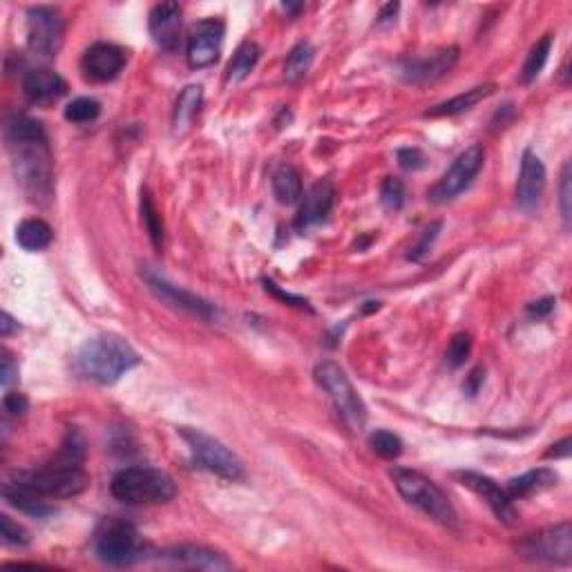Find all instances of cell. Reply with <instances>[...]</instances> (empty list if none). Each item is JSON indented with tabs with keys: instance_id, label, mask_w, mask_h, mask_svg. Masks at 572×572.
I'll use <instances>...</instances> for the list:
<instances>
[{
	"instance_id": "obj_1",
	"label": "cell",
	"mask_w": 572,
	"mask_h": 572,
	"mask_svg": "<svg viewBox=\"0 0 572 572\" xmlns=\"http://www.w3.org/2000/svg\"><path fill=\"white\" fill-rule=\"evenodd\" d=\"M139 364V354L128 340L114 333H101L83 342L74 360L80 378L99 385H114L126 371Z\"/></svg>"
},
{
	"instance_id": "obj_2",
	"label": "cell",
	"mask_w": 572,
	"mask_h": 572,
	"mask_svg": "<svg viewBox=\"0 0 572 572\" xmlns=\"http://www.w3.org/2000/svg\"><path fill=\"white\" fill-rule=\"evenodd\" d=\"M114 499L130 506H159L175 499L177 485L166 472L155 468H126L110 483Z\"/></svg>"
},
{
	"instance_id": "obj_3",
	"label": "cell",
	"mask_w": 572,
	"mask_h": 572,
	"mask_svg": "<svg viewBox=\"0 0 572 572\" xmlns=\"http://www.w3.org/2000/svg\"><path fill=\"white\" fill-rule=\"evenodd\" d=\"M392 478L396 490L407 503H412L414 507L425 512L430 519L439 521L440 525H447V528L459 525V515H456L454 506L449 503V499L445 497L443 490L434 481L423 477L421 472L405 468H393Z\"/></svg>"
},
{
	"instance_id": "obj_4",
	"label": "cell",
	"mask_w": 572,
	"mask_h": 572,
	"mask_svg": "<svg viewBox=\"0 0 572 572\" xmlns=\"http://www.w3.org/2000/svg\"><path fill=\"white\" fill-rule=\"evenodd\" d=\"M7 146L20 188L32 199H48L52 194V156L48 141H11Z\"/></svg>"
},
{
	"instance_id": "obj_5",
	"label": "cell",
	"mask_w": 572,
	"mask_h": 572,
	"mask_svg": "<svg viewBox=\"0 0 572 572\" xmlns=\"http://www.w3.org/2000/svg\"><path fill=\"white\" fill-rule=\"evenodd\" d=\"M11 483L41 499H70L83 492L90 478L80 469V465H63L52 461L48 468L36 472L16 474Z\"/></svg>"
},
{
	"instance_id": "obj_6",
	"label": "cell",
	"mask_w": 572,
	"mask_h": 572,
	"mask_svg": "<svg viewBox=\"0 0 572 572\" xmlns=\"http://www.w3.org/2000/svg\"><path fill=\"white\" fill-rule=\"evenodd\" d=\"M316 380L332 396L345 425L351 431H362L364 425H367V407H364L362 398L358 396V392L354 389L351 380L347 378L340 364L332 362V360L320 362L316 367Z\"/></svg>"
},
{
	"instance_id": "obj_7",
	"label": "cell",
	"mask_w": 572,
	"mask_h": 572,
	"mask_svg": "<svg viewBox=\"0 0 572 572\" xmlns=\"http://www.w3.org/2000/svg\"><path fill=\"white\" fill-rule=\"evenodd\" d=\"M96 554L112 566H128L141 554L139 532L130 521L110 516L101 521L95 535Z\"/></svg>"
},
{
	"instance_id": "obj_8",
	"label": "cell",
	"mask_w": 572,
	"mask_h": 572,
	"mask_svg": "<svg viewBox=\"0 0 572 572\" xmlns=\"http://www.w3.org/2000/svg\"><path fill=\"white\" fill-rule=\"evenodd\" d=\"M179 431L181 439L188 443L194 461L202 463V468L210 469L213 474L228 478V481H241V478H244L241 461L233 454L226 445L219 443L213 436L203 434L202 430H193V427H181Z\"/></svg>"
},
{
	"instance_id": "obj_9",
	"label": "cell",
	"mask_w": 572,
	"mask_h": 572,
	"mask_svg": "<svg viewBox=\"0 0 572 572\" xmlns=\"http://www.w3.org/2000/svg\"><path fill=\"white\" fill-rule=\"evenodd\" d=\"M65 23L61 11L48 5L32 7L27 11V45L36 57L54 58L63 48Z\"/></svg>"
},
{
	"instance_id": "obj_10",
	"label": "cell",
	"mask_w": 572,
	"mask_h": 572,
	"mask_svg": "<svg viewBox=\"0 0 572 572\" xmlns=\"http://www.w3.org/2000/svg\"><path fill=\"white\" fill-rule=\"evenodd\" d=\"M521 557L530 561L568 563L572 561V528L570 523H559L554 528L541 530L537 535H528L516 545Z\"/></svg>"
},
{
	"instance_id": "obj_11",
	"label": "cell",
	"mask_w": 572,
	"mask_h": 572,
	"mask_svg": "<svg viewBox=\"0 0 572 572\" xmlns=\"http://www.w3.org/2000/svg\"><path fill=\"white\" fill-rule=\"evenodd\" d=\"M483 164H485V150H483V146H478V143L461 152V155L456 156L454 164H452V168L440 177L439 184L431 186L430 190L431 202L445 203V202H452L454 197H459V194L472 184V179L478 175Z\"/></svg>"
},
{
	"instance_id": "obj_12",
	"label": "cell",
	"mask_w": 572,
	"mask_h": 572,
	"mask_svg": "<svg viewBox=\"0 0 572 572\" xmlns=\"http://www.w3.org/2000/svg\"><path fill=\"white\" fill-rule=\"evenodd\" d=\"M224 32H226V27L217 19L199 20L190 27L188 50H186L190 67L199 70V67H209L217 61L219 52H222Z\"/></svg>"
},
{
	"instance_id": "obj_13",
	"label": "cell",
	"mask_w": 572,
	"mask_h": 572,
	"mask_svg": "<svg viewBox=\"0 0 572 572\" xmlns=\"http://www.w3.org/2000/svg\"><path fill=\"white\" fill-rule=\"evenodd\" d=\"M456 58H459V50L447 48L440 52L431 54V57L421 58H405L398 63V76L407 83L414 86H423V83H431V80L440 79L454 67Z\"/></svg>"
},
{
	"instance_id": "obj_14",
	"label": "cell",
	"mask_w": 572,
	"mask_h": 572,
	"mask_svg": "<svg viewBox=\"0 0 572 572\" xmlns=\"http://www.w3.org/2000/svg\"><path fill=\"white\" fill-rule=\"evenodd\" d=\"M141 278L146 279L148 289L152 291V294L156 295L159 300H164V302L172 304V307L177 309H184V311H190L194 313V316H202V317H213L215 316V307L210 302H206V300H202L199 295L190 294V291L186 289H179V286H175V284L168 282L164 275L155 273V271L146 269L141 273Z\"/></svg>"
},
{
	"instance_id": "obj_15",
	"label": "cell",
	"mask_w": 572,
	"mask_h": 572,
	"mask_svg": "<svg viewBox=\"0 0 572 572\" xmlns=\"http://www.w3.org/2000/svg\"><path fill=\"white\" fill-rule=\"evenodd\" d=\"M463 485H468L472 492H477L483 501L490 506V510L494 512L499 521L512 525L516 521V510L512 499L507 497V492L501 485H497V481H492L490 477H483L478 472H461L459 474Z\"/></svg>"
},
{
	"instance_id": "obj_16",
	"label": "cell",
	"mask_w": 572,
	"mask_h": 572,
	"mask_svg": "<svg viewBox=\"0 0 572 572\" xmlns=\"http://www.w3.org/2000/svg\"><path fill=\"white\" fill-rule=\"evenodd\" d=\"M336 199V188L329 179H320L304 193L302 203H300L298 217H295V228L300 233L309 231L311 226L320 224L329 215Z\"/></svg>"
},
{
	"instance_id": "obj_17",
	"label": "cell",
	"mask_w": 572,
	"mask_h": 572,
	"mask_svg": "<svg viewBox=\"0 0 572 572\" xmlns=\"http://www.w3.org/2000/svg\"><path fill=\"white\" fill-rule=\"evenodd\" d=\"M161 559L171 566L188 568V570H231L233 563L224 557L222 553L203 545H177V548L166 550Z\"/></svg>"
},
{
	"instance_id": "obj_18",
	"label": "cell",
	"mask_w": 572,
	"mask_h": 572,
	"mask_svg": "<svg viewBox=\"0 0 572 572\" xmlns=\"http://www.w3.org/2000/svg\"><path fill=\"white\" fill-rule=\"evenodd\" d=\"M545 190V168L535 152L525 150L521 161V175L516 184V202L521 209L532 210L541 202Z\"/></svg>"
},
{
	"instance_id": "obj_19",
	"label": "cell",
	"mask_w": 572,
	"mask_h": 572,
	"mask_svg": "<svg viewBox=\"0 0 572 572\" xmlns=\"http://www.w3.org/2000/svg\"><path fill=\"white\" fill-rule=\"evenodd\" d=\"M126 54L110 43H96L83 57V72L88 79L96 80V83H105L118 76V72L124 70Z\"/></svg>"
},
{
	"instance_id": "obj_20",
	"label": "cell",
	"mask_w": 572,
	"mask_h": 572,
	"mask_svg": "<svg viewBox=\"0 0 572 572\" xmlns=\"http://www.w3.org/2000/svg\"><path fill=\"white\" fill-rule=\"evenodd\" d=\"M181 32V7L177 3H161L150 11V34L164 50H175Z\"/></svg>"
},
{
	"instance_id": "obj_21",
	"label": "cell",
	"mask_w": 572,
	"mask_h": 572,
	"mask_svg": "<svg viewBox=\"0 0 572 572\" xmlns=\"http://www.w3.org/2000/svg\"><path fill=\"white\" fill-rule=\"evenodd\" d=\"M23 92L32 103H52L67 92V83L52 70H29L23 79Z\"/></svg>"
},
{
	"instance_id": "obj_22",
	"label": "cell",
	"mask_w": 572,
	"mask_h": 572,
	"mask_svg": "<svg viewBox=\"0 0 572 572\" xmlns=\"http://www.w3.org/2000/svg\"><path fill=\"white\" fill-rule=\"evenodd\" d=\"M557 481H559V477L553 472V469H548V468L530 469V472L512 478V481L507 483L506 492H507V497L515 501V499H525V497H532V494L544 492V490H548V487L557 485Z\"/></svg>"
},
{
	"instance_id": "obj_23",
	"label": "cell",
	"mask_w": 572,
	"mask_h": 572,
	"mask_svg": "<svg viewBox=\"0 0 572 572\" xmlns=\"http://www.w3.org/2000/svg\"><path fill=\"white\" fill-rule=\"evenodd\" d=\"M273 194L279 203H284V206L298 203L300 199H302V179H300V172L295 171L294 166L282 164V166L275 168Z\"/></svg>"
},
{
	"instance_id": "obj_24",
	"label": "cell",
	"mask_w": 572,
	"mask_h": 572,
	"mask_svg": "<svg viewBox=\"0 0 572 572\" xmlns=\"http://www.w3.org/2000/svg\"><path fill=\"white\" fill-rule=\"evenodd\" d=\"M492 92H494L492 83L472 88V90L463 92V95L454 96V99H449V101H445V103L436 105L434 110L425 112V117H454V114L468 112V110H472L474 105L481 103L483 99H487V96L492 95Z\"/></svg>"
},
{
	"instance_id": "obj_25",
	"label": "cell",
	"mask_w": 572,
	"mask_h": 572,
	"mask_svg": "<svg viewBox=\"0 0 572 572\" xmlns=\"http://www.w3.org/2000/svg\"><path fill=\"white\" fill-rule=\"evenodd\" d=\"M52 228H50L48 222L43 219H25V222L19 224L16 228V241L25 251H43L52 244Z\"/></svg>"
},
{
	"instance_id": "obj_26",
	"label": "cell",
	"mask_w": 572,
	"mask_h": 572,
	"mask_svg": "<svg viewBox=\"0 0 572 572\" xmlns=\"http://www.w3.org/2000/svg\"><path fill=\"white\" fill-rule=\"evenodd\" d=\"M257 61H260V48H257L255 43H251V41L241 43L240 48H237L233 61L228 63V70H226L228 83H240V80L247 79V76L255 70Z\"/></svg>"
},
{
	"instance_id": "obj_27",
	"label": "cell",
	"mask_w": 572,
	"mask_h": 572,
	"mask_svg": "<svg viewBox=\"0 0 572 572\" xmlns=\"http://www.w3.org/2000/svg\"><path fill=\"white\" fill-rule=\"evenodd\" d=\"M203 92L199 86H188L177 99L175 108V133H186L190 128V124L194 121L199 112V105H202Z\"/></svg>"
},
{
	"instance_id": "obj_28",
	"label": "cell",
	"mask_w": 572,
	"mask_h": 572,
	"mask_svg": "<svg viewBox=\"0 0 572 572\" xmlns=\"http://www.w3.org/2000/svg\"><path fill=\"white\" fill-rule=\"evenodd\" d=\"M7 143L11 141H48V134L41 121L25 114H16L7 121Z\"/></svg>"
},
{
	"instance_id": "obj_29",
	"label": "cell",
	"mask_w": 572,
	"mask_h": 572,
	"mask_svg": "<svg viewBox=\"0 0 572 572\" xmlns=\"http://www.w3.org/2000/svg\"><path fill=\"white\" fill-rule=\"evenodd\" d=\"M313 48L311 43H298L294 50H291L289 58H286V65H284V74H286V79L291 80V83H295V80L304 79L307 76V72L311 70V63H313Z\"/></svg>"
},
{
	"instance_id": "obj_30",
	"label": "cell",
	"mask_w": 572,
	"mask_h": 572,
	"mask_svg": "<svg viewBox=\"0 0 572 572\" xmlns=\"http://www.w3.org/2000/svg\"><path fill=\"white\" fill-rule=\"evenodd\" d=\"M550 48H553V36H550V34H545L541 41H537L535 48L530 50L528 61H525V65H523V74H521L523 83H532V80L539 76V72L544 70L545 61H548Z\"/></svg>"
},
{
	"instance_id": "obj_31",
	"label": "cell",
	"mask_w": 572,
	"mask_h": 572,
	"mask_svg": "<svg viewBox=\"0 0 572 572\" xmlns=\"http://www.w3.org/2000/svg\"><path fill=\"white\" fill-rule=\"evenodd\" d=\"M101 114V103L90 96H79L65 108V118L72 124H90Z\"/></svg>"
},
{
	"instance_id": "obj_32",
	"label": "cell",
	"mask_w": 572,
	"mask_h": 572,
	"mask_svg": "<svg viewBox=\"0 0 572 572\" xmlns=\"http://www.w3.org/2000/svg\"><path fill=\"white\" fill-rule=\"evenodd\" d=\"M370 445L380 459H387V461L398 459L402 452V440L387 430L374 431V434L370 436Z\"/></svg>"
},
{
	"instance_id": "obj_33",
	"label": "cell",
	"mask_w": 572,
	"mask_h": 572,
	"mask_svg": "<svg viewBox=\"0 0 572 572\" xmlns=\"http://www.w3.org/2000/svg\"><path fill=\"white\" fill-rule=\"evenodd\" d=\"M83 459H86V443H83V436L74 430L67 434L65 440H63L61 452H58L54 461L63 465H80L83 463Z\"/></svg>"
},
{
	"instance_id": "obj_34",
	"label": "cell",
	"mask_w": 572,
	"mask_h": 572,
	"mask_svg": "<svg viewBox=\"0 0 572 572\" xmlns=\"http://www.w3.org/2000/svg\"><path fill=\"white\" fill-rule=\"evenodd\" d=\"M141 217H143V224H146L148 228V235H150L152 244H155V248H161V244H164V224H161V217L159 213H156L155 203H152V199L148 197V193L141 194Z\"/></svg>"
},
{
	"instance_id": "obj_35",
	"label": "cell",
	"mask_w": 572,
	"mask_h": 572,
	"mask_svg": "<svg viewBox=\"0 0 572 572\" xmlns=\"http://www.w3.org/2000/svg\"><path fill=\"white\" fill-rule=\"evenodd\" d=\"M380 203L385 206V210L393 213V210H400L402 203H405V184L396 177H387L383 181V188H380Z\"/></svg>"
},
{
	"instance_id": "obj_36",
	"label": "cell",
	"mask_w": 572,
	"mask_h": 572,
	"mask_svg": "<svg viewBox=\"0 0 572 572\" xmlns=\"http://www.w3.org/2000/svg\"><path fill=\"white\" fill-rule=\"evenodd\" d=\"M0 535H3V541L10 545H16V548H23V545L29 544L27 530L23 525L14 523L7 515L0 516Z\"/></svg>"
},
{
	"instance_id": "obj_37",
	"label": "cell",
	"mask_w": 572,
	"mask_h": 572,
	"mask_svg": "<svg viewBox=\"0 0 572 572\" xmlns=\"http://www.w3.org/2000/svg\"><path fill=\"white\" fill-rule=\"evenodd\" d=\"M469 351H472V338H469V333H456L452 338V342H449L447 362L452 367H461L469 358Z\"/></svg>"
},
{
	"instance_id": "obj_38",
	"label": "cell",
	"mask_w": 572,
	"mask_h": 572,
	"mask_svg": "<svg viewBox=\"0 0 572 572\" xmlns=\"http://www.w3.org/2000/svg\"><path fill=\"white\" fill-rule=\"evenodd\" d=\"M439 231H440V222H436V224H431V226H427L425 231H423L421 241H418L416 247H414L412 251H409V255H407V257H409V260H414V262L423 260V257L427 255V251L431 248V244H434L436 237H439Z\"/></svg>"
},
{
	"instance_id": "obj_39",
	"label": "cell",
	"mask_w": 572,
	"mask_h": 572,
	"mask_svg": "<svg viewBox=\"0 0 572 572\" xmlns=\"http://www.w3.org/2000/svg\"><path fill=\"white\" fill-rule=\"evenodd\" d=\"M398 161L405 171H418L425 166V155L418 148H402L398 150Z\"/></svg>"
},
{
	"instance_id": "obj_40",
	"label": "cell",
	"mask_w": 572,
	"mask_h": 572,
	"mask_svg": "<svg viewBox=\"0 0 572 572\" xmlns=\"http://www.w3.org/2000/svg\"><path fill=\"white\" fill-rule=\"evenodd\" d=\"M3 405H5V412H10L11 416H23L27 412L29 400L20 392H7L5 398H3Z\"/></svg>"
},
{
	"instance_id": "obj_41",
	"label": "cell",
	"mask_w": 572,
	"mask_h": 572,
	"mask_svg": "<svg viewBox=\"0 0 572 572\" xmlns=\"http://www.w3.org/2000/svg\"><path fill=\"white\" fill-rule=\"evenodd\" d=\"M264 286L269 294H273L275 298H279L282 302H289L291 307H298V309H309V302L304 298H298V295H291V294H284L282 289H279L278 284L273 282V279H264Z\"/></svg>"
},
{
	"instance_id": "obj_42",
	"label": "cell",
	"mask_w": 572,
	"mask_h": 572,
	"mask_svg": "<svg viewBox=\"0 0 572 572\" xmlns=\"http://www.w3.org/2000/svg\"><path fill=\"white\" fill-rule=\"evenodd\" d=\"M559 193H561V215L566 222H570V166H568V164L566 168H563L561 188H559Z\"/></svg>"
},
{
	"instance_id": "obj_43",
	"label": "cell",
	"mask_w": 572,
	"mask_h": 572,
	"mask_svg": "<svg viewBox=\"0 0 572 572\" xmlns=\"http://www.w3.org/2000/svg\"><path fill=\"white\" fill-rule=\"evenodd\" d=\"M0 383H3V387H10L11 380H16V376H19V364L14 362V358H11L10 354H3V371H0Z\"/></svg>"
},
{
	"instance_id": "obj_44",
	"label": "cell",
	"mask_w": 572,
	"mask_h": 572,
	"mask_svg": "<svg viewBox=\"0 0 572 572\" xmlns=\"http://www.w3.org/2000/svg\"><path fill=\"white\" fill-rule=\"evenodd\" d=\"M553 309H554V298H544V300H537V302L530 304L528 311L537 317H544V316H548Z\"/></svg>"
},
{
	"instance_id": "obj_45",
	"label": "cell",
	"mask_w": 572,
	"mask_h": 572,
	"mask_svg": "<svg viewBox=\"0 0 572 572\" xmlns=\"http://www.w3.org/2000/svg\"><path fill=\"white\" fill-rule=\"evenodd\" d=\"M483 378H485V371H483L481 367H478V370H474L472 374L468 376V383H465V392H468L469 396H474V393L478 392V387H481Z\"/></svg>"
},
{
	"instance_id": "obj_46",
	"label": "cell",
	"mask_w": 572,
	"mask_h": 572,
	"mask_svg": "<svg viewBox=\"0 0 572 572\" xmlns=\"http://www.w3.org/2000/svg\"><path fill=\"white\" fill-rule=\"evenodd\" d=\"M16 329H19V322H16L10 313H3V316H0V333H3V336H10Z\"/></svg>"
},
{
	"instance_id": "obj_47",
	"label": "cell",
	"mask_w": 572,
	"mask_h": 572,
	"mask_svg": "<svg viewBox=\"0 0 572 572\" xmlns=\"http://www.w3.org/2000/svg\"><path fill=\"white\" fill-rule=\"evenodd\" d=\"M398 10H400V5H398V3H389V5H385L383 11H380V16H378V23L380 25L392 23L393 16L398 14Z\"/></svg>"
},
{
	"instance_id": "obj_48",
	"label": "cell",
	"mask_w": 572,
	"mask_h": 572,
	"mask_svg": "<svg viewBox=\"0 0 572 572\" xmlns=\"http://www.w3.org/2000/svg\"><path fill=\"white\" fill-rule=\"evenodd\" d=\"M568 445H570V440H568V439L561 440L559 445H554L557 449H550V452H548L550 459H553V456H568V452H570V447H568Z\"/></svg>"
}]
</instances>
